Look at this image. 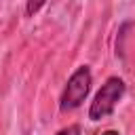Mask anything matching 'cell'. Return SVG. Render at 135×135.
I'll return each instance as SVG.
<instances>
[{"mask_svg": "<svg viewBox=\"0 0 135 135\" xmlns=\"http://www.w3.org/2000/svg\"><path fill=\"white\" fill-rule=\"evenodd\" d=\"M55 135H82V129H80V124H68V127L59 129Z\"/></svg>", "mask_w": 135, "mask_h": 135, "instance_id": "obj_4", "label": "cell"}, {"mask_svg": "<svg viewBox=\"0 0 135 135\" xmlns=\"http://www.w3.org/2000/svg\"><path fill=\"white\" fill-rule=\"evenodd\" d=\"M44 4H46V0H27V2H25V15H27V17L38 15Z\"/></svg>", "mask_w": 135, "mask_h": 135, "instance_id": "obj_3", "label": "cell"}, {"mask_svg": "<svg viewBox=\"0 0 135 135\" xmlns=\"http://www.w3.org/2000/svg\"><path fill=\"white\" fill-rule=\"evenodd\" d=\"M127 93V84L120 76H108L103 80V84L99 86V91L95 93L91 105H89V118L93 122L103 120L108 116L114 114L116 105L120 103V99Z\"/></svg>", "mask_w": 135, "mask_h": 135, "instance_id": "obj_1", "label": "cell"}, {"mask_svg": "<svg viewBox=\"0 0 135 135\" xmlns=\"http://www.w3.org/2000/svg\"><path fill=\"white\" fill-rule=\"evenodd\" d=\"M91 86H93V72H91V68L86 63L78 65L70 74L68 82H65V86H63V91L59 95V112L68 114V112H74L76 108H80L84 103V99L89 97Z\"/></svg>", "mask_w": 135, "mask_h": 135, "instance_id": "obj_2", "label": "cell"}, {"mask_svg": "<svg viewBox=\"0 0 135 135\" xmlns=\"http://www.w3.org/2000/svg\"><path fill=\"white\" fill-rule=\"evenodd\" d=\"M101 135H120V133H118L116 129H108V131H103Z\"/></svg>", "mask_w": 135, "mask_h": 135, "instance_id": "obj_5", "label": "cell"}]
</instances>
